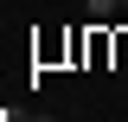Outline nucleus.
Here are the masks:
<instances>
[{
  "mask_svg": "<svg viewBox=\"0 0 128 122\" xmlns=\"http://www.w3.org/2000/svg\"><path fill=\"white\" fill-rule=\"evenodd\" d=\"M115 7H122V0H83V13H90V19H109Z\"/></svg>",
  "mask_w": 128,
  "mask_h": 122,
  "instance_id": "nucleus-1",
  "label": "nucleus"
},
{
  "mask_svg": "<svg viewBox=\"0 0 128 122\" xmlns=\"http://www.w3.org/2000/svg\"><path fill=\"white\" fill-rule=\"evenodd\" d=\"M122 13H128V0H122Z\"/></svg>",
  "mask_w": 128,
  "mask_h": 122,
  "instance_id": "nucleus-2",
  "label": "nucleus"
}]
</instances>
